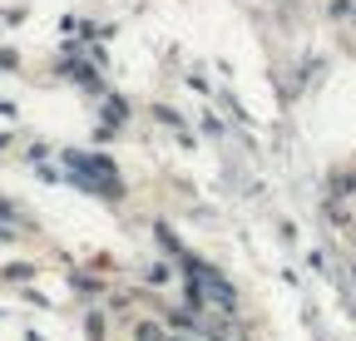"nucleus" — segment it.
<instances>
[{
    "instance_id": "2",
    "label": "nucleus",
    "mask_w": 356,
    "mask_h": 341,
    "mask_svg": "<svg viewBox=\"0 0 356 341\" xmlns=\"http://www.w3.org/2000/svg\"><path fill=\"white\" fill-rule=\"evenodd\" d=\"M10 228H15V213H10V203H0V238H10Z\"/></svg>"
},
{
    "instance_id": "1",
    "label": "nucleus",
    "mask_w": 356,
    "mask_h": 341,
    "mask_svg": "<svg viewBox=\"0 0 356 341\" xmlns=\"http://www.w3.org/2000/svg\"><path fill=\"white\" fill-rule=\"evenodd\" d=\"M188 287H193V302H198V307H213L218 317H233V312H238L233 287L222 282L213 267H198V263H193V267H188Z\"/></svg>"
}]
</instances>
